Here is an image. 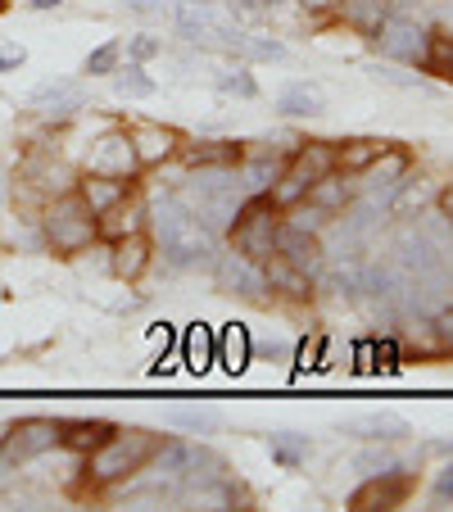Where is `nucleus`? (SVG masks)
I'll return each mask as SVG.
<instances>
[{
  "instance_id": "1",
  "label": "nucleus",
  "mask_w": 453,
  "mask_h": 512,
  "mask_svg": "<svg viewBox=\"0 0 453 512\" xmlns=\"http://www.w3.org/2000/svg\"><path fill=\"white\" fill-rule=\"evenodd\" d=\"M177 32H182L186 41H195V46L222 50V55H236V59H286V46H281V41L250 37V32L232 28V23L218 19L209 5H200V0H191V5L177 10Z\"/></svg>"
},
{
  "instance_id": "2",
  "label": "nucleus",
  "mask_w": 453,
  "mask_h": 512,
  "mask_svg": "<svg viewBox=\"0 0 453 512\" xmlns=\"http://www.w3.org/2000/svg\"><path fill=\"white\" fill-rule=\"evenodd\" d=\"M150 227L177 268H200L213 259V232L195 218V209L182 195H164L159 204H150Z\"/></svg>"
},
{
  "instance_id": "3",
  "label": "nucleus",
  "mask_w": 453,
  "mask_h": 512,
  "mask_svg": "<svg viewBox=\"0 0 453 512\" xmlns=\"http://www.w3.org/2000/svg\"><path fill=\"white\" fill-rule=\"evenodd\" d=\"M159 445H164V435L145 431V426H118L96 454H87L91 490H114V485L132 481L136 472H145V463L155 458Z\"/></svg>"
},
{
  "instance_id": "4",
  "label": "nucleus",
  "mask_w": 453,
  "mask_h": 512,
  "mask_svg": "<svg viewBox=\"0 0 453 512\" xmlns=\"http://www.w3.org/2000/svg\"><path fill=\"white\" fill-rule=\"evenodd\" d=\"M41 232H46V245L59 254V259H73V254L91 250V245L100 241V223H96V213L87 209V200H82L78 191L55 195V200L46 204Z\"/></svg>"
},
{
  "instance_id": "5",
  "label": "nucleus",
  "mask_w": 453,
  "mask_h": 512,
  "mask_svg": "<svg viewBox=\"0 0 453 512\" xmlns=\"http://www.w3.org/2000/svg\"><path fill=\"white\" fill-rule=\"evenodd\" d=\"M277 232H281V209L268 200V191H254L245 204H236L232 223H227V241L236 254L250 263H263L277 254Z\"/></svg>"
},
{
  "instance_id": "6",
  "label": "nucleus",
  "mask_w": 453,
  "mask_h": 512,
  "mask_svg": "<svg viewBox=\"0 0 453 512\" xmlns=\"http://www.w3.org/2000/svg\"><path fill=\"white\" fill-rule=\"evenodd\" d=\"M331 168H336V145H331V141H299L295 150L286 155V164H281L277 182L268 186V200L286 213L290 204L304 200V195H309V186L318 182L322 173H331Z\"/></svg>"
},
{
  "instance_id": "7",
  "label": "nucleus",
  "mask_w": 453,
  "mask_h": 512,
  "mask_svg": "<svg viewBox=\"0 0 453 512\" xmlns=\"http://www.w3.org/2000/svg\"><path fill=\"white\" fill-rule=\"evenodd\" d=\"M50 449H59V422L55 417H23V422H14L10 431L0 435V458H5L10 467L32 463V458L50 454Z\"/></svg>"
},
{
  "instance_id": "8",
  "label": "nucleus",
  "mask_w": 453,
  "mask_h": 512,
  "mask_svg": "<svg viewBox=\"0 0 453 512\" xmlns=\"http://www.w3.org/2000/svg\"><path fill=\"white\" fill-rule=\"evenodd\" d=\"M417 490V476L404 463L386 467V472H372L354 494H349V508L372 512V508H404L408 494Z\"/></svg>"
},
{
  "instance_id": "9",
  "label": "nucleus",
  "mask_w": 453,
  "mask_h": 512,
  "mask_svg": "<svg viewBox=\"0 0 453 512\" xmlns=\"http://www.w3.org/2000/svg\"><path fill=\"white\" fill-rule=\"evenodd\" d=\"M87 173L127 177V182H136V173H141V159H136V150H132V136H127V127H109L105 136H96V141H91Z\"/></svg>"
},
{
  "instance_id": "10",
  "label": "nucleus",
  "mask_w": 453,
  "mask_h": 512,
  "mask_svg": "<svg viewBox=\"0 0 453 512\" xmlns=\"http://www.w3.org/2000/svg\"><path fill=\"white\" fill-rule=\"evenodd\" d=\"M372 41H376V50H381L390 64H422L426 32L417 28L413 19H404V14H386L381 28L372 32Z\"/></svg>"
},
{
  "instance_id": "11",
  "label": "nucleus",
  "mask_w": 453,
  "mask_h": 512,
  "mask_svg": "<svg viewBox=\"0 0 453 512\" xmlns=\"http://www.w3.org/2000/svg\"><path fill=\"white\" fill-rule=\"evenodd\" d=\"M127 136H132V150L141 159V168H159L168 159H177V150H182V132H173L164 123H132Z\"/></svg>"
},
{
  "instance_id": "12",
  "label": "nucleus",
  "mask_w": 453,
  "mask_h": 512,
  "mask_svg": "<svg viewBox=\"0 0 453 512\" xmlns=\"http://www.w3.org/2000/svg\"><path fill=\"white\" fill-rule=\"evenodd\" d=\"M28 109H37L41 118H73L78 109H87V87L82 82H73V78H55V82H46V87H37L28 96Z\"/></svg>"
},
{
  "instance_id": "13",
  "label": "nucleus",
  "mask_w": 453,
  "mask_h": 512,
  "mask_svg": "<svg viewBox=\"0 0 453 512\" xmlns=\"http://www.w3.org/2000/svg\"><path fill=\"white\" fill-rule=\"evenodd\" d=\"M259 277H263V290H272L281 300H309L313 295V277L304 268H295L290 259H281V254L259 263Z\"/></svg>"
},
{
  "instance_id": "14",
  "label": "nucleus",
  "mask_w": 453,
  "mask_h": 512,
  "mask_svg": "<svg viewBox=\"0 0 453 512\" xmlns=\"http://www.w3.org/2000/svg\"><path fill=\"white\" fill-rule=\"evenodd\" d=\"M23 177H28V186L32 191H41L46 200H55V195H68L73 186H78V173L64 164V159H55V155H32L28 164H23Z\"/></svg>"
},
{
  "instance_id": "15",
  "label": "nucleus",
  "mask_w": 453,
  "mask_h": 512,
  "mask_svg": "<svg viewBox=\"0 0 453 512\" xmlns=\"http://www.w3.org/2000/svg\"><path fill=\"white\" fill-rule=\"evenodd\" d=\"M114 431H118V426L105 422V417H68V422H59V449L87 458V454H96V449L105 445Z\"/></svg>"
},
{
  "instance_id": "16",
  "label": "nucleus",
  "mask_w": 453,
  "mask_h": 512,
  "mask_svg": "<svg viewBox=\"0 0 453 512\" xmlns=\"http://www.w3.org/2000/svg\"><path fill=\"white\" fill-rule=\"evenodd\" d=\"M100 223V241H118V236H132V232H145L150 227V204L141 200V195H127V200H118L114 209H105L96 218Z\"/></svg>"
},
{
  "instance_id": "17",
  "label": "nucleus",
  "mask_w": 453,
  "mask_h": 512,
  "mask_svg": "<svg viewBox=\"0 0 453 512\" xmlns=\"http://www.w3.org/2000/svg\"><path fill=\"white\" fill-rule=\"evenodd\" d=\"M408 173H413V150L408 145H395V141H386V150L372 159V164L363 168V186H404L408 182Z\"/></svg>"
},
{
  "instance_id": "18",
  "label": "nucleus",
  "mask_w": 453,
  "mask_h": 512,
  "mask_svg": "<svg viewBox=\"0 0 453 512\" xmlns=\"http://www.w3.org/2000/svg\"><path fill=\"white\" fill-rule=\"evenodd\" d=\"M177 155L186 168H241L245 141H182Z\"/></svg>"
},
{
  "instance_id": "19",
  "label": "nucleus",
  "mask_w": 453,
  "mask_h": 512,
  "mask_svg": "<svg viewBox=\"0 0 453 512\" xmlns=\"http://www.w3.org/2000/svg\"><path fill=\"white\" fill-rule=\"evenodd\" d=\"M277 254H281V259H290L295 268H304V272L313 277V272L322 268V236H318V232H304V227H290L286 218H281Z\"/></svg>"
},
{
  "instance_id": "20",
  "label": "nucleus",
  "mask_w": 453,
  "mask_h": 512,
  "mask_svg": "<svg viewBox=\"0 0 453 512\" xmlns=\"http://www.w3.org/2000/svg\"><path fill=\"white\" fill-rule=\"evenodd\" d=\"M73 191H78L82 200H87V209L100 218V213L114 209L118 200H127V195L136 191V182H127V177H105V173H82Z\"/></svg>"
},
{
  "instance_id": "21",
  "label": "nucleus",
  "mask_w": 453,
  "mask_h": 512,
  "mask_svg": "<svg viewBox=\"0 0 453 512\" xmlns=\"http://www.w3.org/2000/svg\"><path fill=\"white\" fill-rule=\"evenodd\" d=\"M345 431L358 435V440H367V445H395V440H408V435H413V426H408L399 413H363V417H349Z\"/></svg>"
},
{
  "instance_id": "22",
  "label": "nucleus",
  "mask_w": 453,
  "mask_h": 512,
  "mask_svg": "<svg viewBox=\"0 0 453 512\" xmlns=\"http://www.w3.org/2000/svg\"><path fill=\"white\" fill-rule=\"evenodd\" d=\"M213 281L222 290H236V295H259L263 290V277H259V263H250L245 254H218L213 263Z\"/></svg>"
},
{
  "instance_id": "23",
  "label": "nucleus",
  "mask_w": 453,
  "mask_h": 512,
  "mask_svg": "<svg viewBox=\"0 0 453 512\" xmlns=\"http://www.w3.org/2000/svg\"><path fill=\"white\" fill-rule=\"evenodd\" d=\"M218 363L232 372V377H241L254 363V336L245 322H227V327L218 331Z\"/></svg>"
},
{
  "instance_id": "24",
  "label": "nucleus",
  "mask_w": 453,
  "mask_h": 512,
  "mask_svg": "<svg viewBox=\"0 0 453 512\" xmlns=\"http://www.w3.org/2000/svg\"><path fill=\"white\" fill-rule=\"evenodd\" d=\"M114 277L123 281H141L145 268H150V236L145 232H132V236H118L114 241Z\"/></svg>"
},
{
  "instance_id": "25",
  "label": "nucleus",
  "mask_w": 453,
  "mask_h": 512,
  "mask_svg": "<svg viewBox=\"0 0 453 512\" xmlns=\"http://www.w3.org/2000/svg\"><path fill=\"white\" fill-rule=\"evenodd\" d=\"M182 358H186V368H191L195 377H204V372L218 363V336H213L204 322H195L182 340Z\"/></svg>"
},
{
  "instance_id": "26",
  "label": "nucleus",
  "mask_w": 453,
  "mask_h": 512,
  "mask_svg": "<svg viewBox=\"0 0 453 512\" xmlns=\"http://www.w3.org/2000/svg\"><path fill=\"white\" fill-rule=\"evenodd\" d=\"M322 109H327V96L318 87H309V82H290L277 96V114L286 118H318Z\"/></svg>"
},
{
  "instance_id": "27",
  "label": "nucleus",
  "mask_w": 453,
  "mask_h": 512,
  "mask_svg": "<svg viewBox=\"0 0 453 512\" xmlns=\"http://www.w3.org/2000/svg\"><path fill=\"white\" fill-rule=\"evenodd\" d=\"M340 5V19L358 32V37H372L381 28V19L390 14V0H336Z\"/></svg>"
},
{
  "instance_id": "28",
  "label": "nucleus",
  "mask_w": 453,
  "mask_h": 512,
  "mask_svg": "<svg viewBox=\"0 0 453 512\" xmlns=\"http://www.w3.org/2000/svg\"><path fill=\"white\" fill-rule=\"evenodd\" d=\"M304 200L318 204V209H327V213H340L349 200H354V186L345 182V173H336V168H331V173H322L318 182L309 186V195H304Z\"/></svg>"
},
{
  "instance_id": "29",
  "label": "nucleus",
  "mask_w": 453,
  "mask_h": 512,
  "mask_svg": "<svg viewBox=\"0 0 453 512\" xmlns=\"http://www.w3.org/2000/svg\"><path fill=\"white\" fill-rule=\"evenodd\" d=\"M381 150H386V141H372V136H354V141L336 145V173L358 177L376 155H381Z\"/></svg>"
},
{
  "instance_id": "30",
  "label": "nucleus",
  "mask_w": 453,
  "mask_h": 512,
  "mask_svg": "<svg viewBox=\"0 0 453 512\" xmlns=\"http://www.w3.org/2000/svg\"><path fill=\"white\" fill-rule=\"evenodd\" d=\"M309 435H295V431H281V435H268V454L277 467H286V472H295V467L309 463Z\"/></svg>"
},
{
  "instance_id": "31",
  "label": "nucleus",
  "mask_w": 453,
  "mask_h": 512,
  "mask_svg": "<svg viewBox=\"0 0 453 512\" xmlns=\"http://www.w3.org/2000/svg\"><path fill=\"white\" fill-rule=\"evenodd\" d=\"M422 68L431 78L453 82V37L449 32H426V46H422Z\"/></svg>"
},
{
  "instance_id": "32",
  "label": "nucleus",
  "mask_w": 453,
  "mask_h": 512,
  "mask_svg": "<svg viewBox=\"0 0 453 512\" xmlns=\"http://www.w3.org/2000/svg\"><path fill=\"white\" fill-rule=\"evenodd\" d=\"M109 78H114V91L123 100H145V96H155V78H150V73H145V64H127V68H114V73H109Z\"/></svg>"
},
{
  "instance_id": "33",
  "label": "nucleus",
  "mask_w": 453,
  "mask_h": 512,
  "mask_svg": "<svg viewBox=\"0 0 453 512\" xmlns=\"http://www.w3.org/2000/svg\"><path fill=\"white\" fill-rule=\"evenodd\" d=\"M372 372H386V377H399V372H404V345H399V336L372 340Z\"/></svg>"
},
{
  "instance_id": "34",
  "label": "nucleus",
  "mask_w": 453,
  "mask_h": 512,
  "mask_svg": "<svg viewBox=\"0 0 453 512\" xmlns=\"http://www.w3.org/2000/svg\"><path fill=\"white\" fill-rule=\"evenodd\" d=\"M168 426H182V431H195V435H213L218 431V413H213V408H173Z\"/></svg>"
},
{
  "instance_id": "35",
  "label": "nucleus",
  "mask_w": 453,
  "mask_h": 512,
  "mask_svg": "<svg viewBox=\"0 0 453 512\" xmlns=\"http://www.w3.org/2000/svg\"><path fill=\"white\" fill-rule=\"evenodd\" d=\"M118 59H123V41H105V46H96L87 55L82 73H91V78H109V73L118 68Z\"/></svg>"
},
{
  "instance_id": "36",
  "label": "nucleus",
  "mask_w": 453,
  "mask_h": 512,
  "mask_svg": "<svg viewBox=\"0 0 453 512\" xmlns=\"http://www.w3.org/2000/svg\"><path fill=\"white\" fill-rule=\"evenodd\" d=\"M218 91H222V96L254 100V96H259V82H254L250 68H232V73H222V78H218Z\"/></svg>"
},
{
  "instance_id": "37",
  "label": "nucleus",
  "mask_w": 453,
  "mask_h": 512,
  "mask_svg": "<svg viewBox=\"0 0 453 512\" xmlns=\"http://www.w3.org/2000/svg\"><path fill=\"white\" fill-rule=\"evenodd\" d=\"M372 78L376 82H390V87H422V73H404L399 64H376Z\"/></svg>"
},
{
  "instance_id": "38",
  "label": "nucleus",
  "mask_w": 453,
  "mask_h": 512,
  "mask_svg": "<svg viewBox=\"0 0 453 512\" xmlns=\"http://www.w3.org/2000/svg\"><path fill=\"white\" fill-rule=\"evenodd\" d=\"M155 55H164V41L159 37H132L127 41V59H132V64H145V59H155Z\"/></svg>"
},
{
  "instance_id": "39",
  "label": "nucleus",
  "mask_w": 453,
  "mask_h": 512,
  "mask_svg": "<svg viewBox=\"0 0 453 512\" xmlns=\"http://www.w3.org/2000/svg\"><path fill=\"white\" fill-rule=\"evenodd\" d=\"M431 503H453V463H444L440 472H435V485H431Z\"/></svg>"
},
{
  "instance_id": "40",
  "label": "nucleus",
  "mask_w": 453,
  "mask_h": 512,
  "mask_svg": "<svg viewBox=\"0 0 453 512\" xmlns=\"http://www.w3.org/2000/svg\"><path fill=\"white\" fill-rule=\"evenodd\" d=\"M23 59H28V50H23L19 41H0V73H10V68H19Z\"/></svg>"
},
{
  "instance_id": "41",
  "label": "nucleus",
  "mask_w": 453,
  "mask_h": 512,
  "mask_svg": "<svg viewBox=\"0 0 453 512\" xmlns=\"http://www.w3.org/2000/svg\"><path fill=\"white\" fill-rule=\"evenodd\" d=\"M358 467L372 476V472H386V467H395V458H390V454H376V449H372V454H358Z\"/></svg>"
},
{
  "instance_id": "42",
  "label": "nucleus",
  "mask_w": 453,
  "mask_h": 512,
  "mask_svg": "<svg viewBox=\"0 0 453 512\" xmlns=\"http://www.w3.org/2000/svg\"><path fill=\"white\" fill-rule=\"evenodd\" d=\"M435 204H440V213H444V218H449V223H453V186H444V191H440V200H435Z\"/></svg>"
},
{
  "instance_id": "43",
  "label": "nucleus",
  "mask_w": 453,
  "mask_h": 512,
  "mask_svg": "<svg viewBox=\"0 0 453 512\" xmlns=\"http://www.w3.org/2000/svg\"><path fill=\"white\" fill-rule=\"evenodd\" d=\"M64 0H28V10H59Z\"/></svg>"
},
{
  "instance_id": "44",
  "label": "nucleus",
  "mask_w": 453,
  "mask_h": 512,
  "mask_svg": "<svg viewBox=\"0 0 453 512\" xmlns=\"http://www.w3.org/2000/svg\"><path fill=\"white\" fill-rule=\"evenodd\" d=\"M336 0H304V10H331Z\"/></svg>"
},
{
  "instance_id": "45",
  "label": "nucleus",
  "mask_w": 453,
  "mask_h": 512,
  "mask_svg": "<svg viewBox=\"0 0 453 512\" xmlns=\"http://www.w3.org/2000/svg\"><path fill=\"white\" fill-rule=\"evenodd\" d=\"M5 14H10V0H0V19H5Z\"/></svg>"
}]
</instances>
